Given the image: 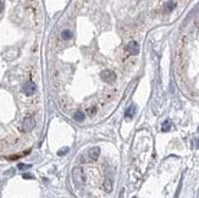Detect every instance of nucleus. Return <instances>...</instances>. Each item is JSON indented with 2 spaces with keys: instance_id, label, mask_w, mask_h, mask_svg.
I'll use <instances>...</instances> for the list:
<instances>
[{
  "instance_id": "9b49d317",
  "label": "nucleus",
  "mask_w": 199,
  "mask_h": 198,
  "mask_svg": "<svg viewBox=\"0 0 199 198\" xmlns=\"http://www.w3.org/2000/svg\"><path fill=\"white\" fill-rule=\"evenodd\" d=\"M170 127H171V122L169 121V120H166L164 124H162V132H167L169 130H170Z\"/></svg>"
},
{
  "instance_id": "20e7f679",
  "label": "nucleus",
  "mask_w": 199,
  "mask_h": 198,
  "mask_svg": "<svg viewBox=\"0 0 199 198\" xmlns=\"http://www.w3.org/2000/svg\"><path fill=\"white\" fill-rule=\"evenodd\" d=\"M127 52L131 55H137L139 53V45L136 42H130L128 45H127Z\"/></svg>"
},
{
  "instance_id": "f257e3e1",
  "label": "nucleus",
  "mask_w": 199,
  "mask_h": 198,
  "mask_svg": "<svg viewBox=\"0 0 199 198\" xmlns=\"http://www.w3.org/2000/svg\"><path fill=\"white\" fill-rule=\"evenodd\" d=\"M72 178H73V182L77 185V186H81L83 182H84V175H83V170L82 168L77 166L72 170Z\"/></svg>"
},
{
  "instance_id": "0eeeda50",
  "label": "nucleus",
  "mask_w": 199,
  "mask_h": 198,
  "mask_svg": "<svg viewBox=\"0 0 199 198\" xmlns=\"http://www.w3.org/2000/svg\"><path fill=\"white\" fill-rule=\"evenodd\" d=\"M104 191L105 192H111L113 191V182H111V180H105V182H104Z\"/></svg>"
},
{
  "instance_id": "4468645a",
  "label": "nucleus",
  "mask_w": 199,
  "mask_h": 198,
  "mask_svg": "<svg viewBox=\"0 0 199 198\" xmlns=\"http://www.w3.org/2000/svg\"><path fill=\"white\" fill-rule=\"evenodd\" d=\"M67 152H69V148H64V149H60L58 154H59V155H64V154H66Z\"/></svg>"
},
{
  "instance_id": "a211bd4d",
  "label": "nucleus",
  "mask_w": 199,
  "mask_h": 198,
  "mask_svg": "<svg viewBox=\"0 0 199 198\" xmlns=\"http://www.w3.org/2000/svg\"><path fill=\"white\" fill-rule=\"evenodd\" d=\"M23 178H32V176H29V175H23Z\"/></svg>"
},
{
  "instance_id": "f3484780",
  "label": "nucleus",
  "mask_w": 199,
  "mask_h": 198,
  "mask_svg": "<svg viewBox=\"0 0 199 198\" xmlns=\"http://www.w3.org/2000/svg\"><path fill=\"white\" fill-rule=\"evenodd\" d=\"M2 7H4V5H2V2H1V1H0V12H1V11H2Z\"/></svg>"
},
{
  "instance_id": "7ed1b4c3",
  "label": "nucleus",
  "mask_w": 199,
  "mask_h": 198,
  "mask_svg": "<svg viewBox=\"0 0 199 198\" xmlns=\"http://www.w3.org/2000/svg\"><path fill=\"white\" fill-rule=\"evenodd\" d=\"M34 125H36V122H34L33 118H26V119L23 120L22 128H23V131L29 132V131H32L34 128Z\"/></svg>"
},
{
  "instance_id": "f03ea898",
  "label": "nucleus",
  "mask_w": 199,
  "mask_h": 198,
  "mask_svg": "<svg viewBox=\"0 0 199 198\" xmlns=\"http://www.w3.org/2000/svg\"><path fill=\"white\" fill-rule=\"evenodd\" d=\"M101 79H103L104 82H106V83H114L115 79H116V75H115V72L111 71V70H104V71L101 72Z\"/></svg>"
},
{
  "instance_id": "39448f33",
  "label": "nucleus",
  "mask_w": 199,
  "mask_h": 198,
  "mask_svg": "<svg viewBox=\"0 0 199 198\" xmlns=\"http://www.w3.org/2000/svg\"><path fill=\"white\" fill-rule=\"evenodd\" d=\"M34 91H36V86H34L33 82H28V83H26V84L23 86V92H24L27 96H32V94L34 93Z\"/></svg>"
},
{
  "instance_id": "f8f14e48",
  "label": "nucleus",
  "mask_w": 199,
  "mask_h": 198,
  "mask_svg": "<svg viewBox=\"0 0 199 198\" xmlns=\"http://www.w3.org/2000/svg\"><path fill=\"white\" fill-rule=\"evenodd\" d=\"M75 120L78 121V122L83 121V120H84V113H81V111L76 113V114H75Z\"/></svg>"
},
{
  "instance_id": "ddd939ff",
  "label": "nucleus",
  "mask_w": 199,
  "mask_h": 198,
  "mask_svg": "<svg viewBox=\"0 0 199 198\" xmlns=\"http://www.w3.org/2000/svg\"><path fill=\"white\" fill-rule=\"evenodd\" d=\"M95 111H97V108H95V106H91V108L87 109V114H88V115H94Z\"/></svg>"
},
{
  "instance_id": "2eb2a0df",
  "label": "nucleus",
  "mask_w": 199,
  "mask_h": 198,
  "mask_svg": "<svg viewBox=\"0 0 199 198\" xmlns=\"http://www.w3.org/2000/svg\"><path fill=\"white\" fill-rule=\"evenodd\" d=\"M28 168H31L29 165H23V164H19V169H28Z\"/></svg>"
},
{
  "instance_id": "dca6fc26",
  "label": "nucleus",
  "mask_w": 199,
  "mask_h": 198,
  "mask_svg": "<svg viewBox=\"0 0 199 198\" xmlns=\"http://www.w3.org/2000/svg\"><path fill=\"white\" fill-rule=\"evenodd\" d=\"M109 96H106V98H105V100H110V99L114 97V92H110V93H108Z\"/></svg>"
},
{
  "instance_id": "1a4fd4ad",
  "label": "nucleus",
  "mask_w": 199,
  "mask_h": 198,
  "mask_svg": "<svg viewBox=\"0 0 199 198\" xmlns=\"http://www.w3.org/2000/svg\"><path fill=\"white\" fill-rule=\"evenodd\" d=\"M136 113V106L135 105H131L127 110H126V118H132Z\"/></svg>"
},
{
  "instance_id": "9d476101",
  "label": "nucleus",
  "mask_w": 199,
  "mask_h": 198,
  "mask_svg": "<svg viewBox=\"0 0 199 198\" xmlns=\"http://www.w3.org/2000/svg\"><path fill=\"white\" fill-rule=\"evenodd\" d=\"M175 6H176V4H175L174 1H169V2H166V5H165V11H166V12H170V11L174 10Z\"/></svg>"
},
{
  "instance_id": "6e6552de",
  "label": "nucleus",
  "mask_w": 199,
  "mask_h": 198,
  "mask_svg": "<svg viewBox=\"0 0 199 198\" xmlns=\"http://www.w3.org/2000/svg\"><path fill=\"white\" fill-rule=\"evenodd\" d=\"M61 37H62V39H65V40L71 39V38H72V32H71L70 29H65V31H62Z\"/></svg>"
},
{
  "instance_id": "423d86ee",
  "label": "nucleus",
  "mask_w": 199,
  "mask_h": 198,
  "mask_svg": "<svg viewBox=\"0 0 199 198\" xmlns=\"http://www.w3.org/2000/svg\"><path fill=\"white\" fill-rule=\"evenodd\" d=\"M100 154V149L98 147H94V148H91L89 152H88V155H89V159L91 160H97L98 157Z\"/></svg>"
}]
</instances>
